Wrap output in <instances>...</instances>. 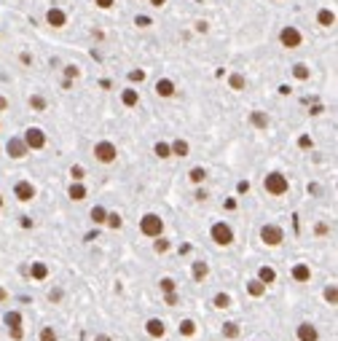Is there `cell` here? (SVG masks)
<instances>
[{
  "label": "cell",
  "instance_id": "34",
  "mask_svg": "<svg viewBox=\"0 0 338 341\" xmlns=\"http://www.w3.org/2000/svg\"><path fill=\"white\" fill-rule=\"evenodd\" d=\"M158 287H161L164 293H175L177 290V285H175V279H172V277H164L161 282H158Z\"/></svg>",
  "mask_w": 338,
  "mask_h": 341
},
{
  "label": "cell",
  "instance_id": "22",
  "mask_svg": "<svg viewBox=\"0 0 338 341\" xmlns=\"http://www.w3.org/2000/svg\"><path fill=\"white\" fill-rule=\"evenodd\" d=\"M70 199L72 202H83L86 199V186H81V183H70Z\"/></svg>",
  "mask_w": 338,
  "mask_h": 341
},
{
  "label": "cell",
  "instance_id": "51",
  "mask_svg": "<svg viewBox=\"0 0 338 341\" xmlns=\"http://www.w3.org/2000/svg\"><path fill=\"white\" fill-rule=\"evenodd\" d=\"M5 108H8V100H5L3 94H0V110H5Z\"/></svg>",
  "mask_w": 338,
  "mask_h": 341
},
{
  "label": "cell",
  "instance_id": "24",
  "mask_svg": "<svg viewBox=\"0 0 338 341\" xmlns=\"http://www.w3.org/2000/svg\"><path fill=\"white\" fill-rule=\"evenodd\" d=\"M188 178H191V183H196V186H199V183L207 180V169H204V167H194L188 172Z\"/></svg>",
  "mask_w": 338,
  "mask_h": 341
},
{
  "label": "cell",
  "instance_id": "36",
  "mask_svg": "<svg viewBox=\"0 0 338 341\" xmlns=\"http://www.w3.org/2000/svg\"><path fill=\"white\" fill-rule=\"evenodd\" d=\"M325 301H328V304H336V301H338L336 285H328V287H325Z\"/></svg>",
  "mask_w": 338,
  "mask_h": 341
},
{
  "label": "cell",
  "instance_id": "42",
  "mask_svg": "<svg viewBox=\"0 0 338 341\" xmlns=\"http://www.w3.org/2000/svg\"><path fill=\"white\" fill-rule=\"evenodd\" d=\"M135 24H137V27H150L153 22H150V16H137V19H135Z\"/></svg>",
  "mask_w": 338,
  "mask_h": 341
},
{
  "label": "cell",
  "instance_id": "8",
  "mask_svg": "<svg viewBox=\"0 0 338 341\" xmlns=\"http://www.w3.org/2000/svg\"><path fill=\"white\" fill-rule=\"evenodd\" d=\"M5 153H8L11 159H24V156L30 153V148L24 145L22 137H11V140L5 142Z\"/></svg>",
  "mask_w": 338,
  "mask_h": 341
},
{
  "label": "cell",
  "instance_id": "4",
  "mask_svg": "<svg viewBox=\"0 0 338 341\" xmlns=\"http://www.w3.org/2000/svg\"><path fill=\"white\" fill-rule=\"evenodd\" d=\"M94 159L102 161V164H113V161L118 159V148L113 145L110 140H99L97 145H94Z\"/></svg>",
  "mask_w": 338,
  "mask_h": 341
},
{
  "label": "cell",
  "instance_id": "45",
  "mask_svg": "<svg viewBox=\"0 0 338 341\" xmlns=\"http://www.w3.org/2000/svg\"><path fill=\"white\" fill-rule=\"evenodd\" d=\"M298 145H301V148H311V145H314V142H311V137H306V135H303L301 140H298Z\"/></svg>",
  "mask_w": 338,
  "mask_h": 341
},
{
  "label": "cell",
  "instance_id": "52",
  "mask_svg": "<svg viewBox=\"0 0 338 341\" xmlns=\"http://www.w3.org/2000/svg\"><path fill=\"white\" fill-rule=\"evenodd\" d=\"M5 298H8V293H5V290H3V287H0V304H3V301H5Z\"/></svg>",
  "mask_w": 338,
  "mask_h": 341
},
{
  "label": "cell",
  "instance_id": "50",
  "mask_svg": "<svg viewBox=\"0 0 338 341\" xmlns=\"http://www.w3.org/2000/svg\"><path fill=\"white\" fill-rule=\"evenodd\" d=\"M148 3H150V5H156V8H161V5L167 3V0H148Z\"/></svg>",
  "mask_w": 338,
  "mask_h": 341
},
{
  "label": "cell",
  "instance_id": "16",
  "mask_svg": "<svg viewBox=\"0 0 338 341\" xmlns=\"http://www.w3.org/2000/svg\"><path fill=\"white\" fill-rule=\"evenodd\" d=\"M121 102L127 105V108H135V105L140 102V94H137V89H124V91H121Z\"/></svg>",
  "mask_w": 338,
  "mask_h": 341
},
{
  "label": "cell",
  "instance_id": "39",
  "mask_svg": "<svg viewBox=\"0 0 338 341\" xmlns=\"http://www.w3.org/2000/svg\"><path fill=\"white\" fill-rule=\"evenodd\" d=\"M231 89H236V91H242L244 89V75H231Z\"/></svg>",
  "mask_w": 338,
  "mask_h": 341
},
{
  "label": "cell",
  "instance_id": "2",
  "mask_svg": "<svg viewBox=\"0 0 338 341\" xmlns=\"http://www.w3.org/2000/svg\"><path fill=\"white\" fill-rule=\"evenodd\" d=\"M209 237L215 245H220V247H228L231 242H234V228L228 226V223H223V220H217V223H212V228H209Z\"/></svg>",
  "mask_w": 338,
  "mask_h": 341
},
{
  "label": "cell",
  "instance_id": "7",
  "mask_svg": "<svg viewBox=\"0 0 338 341\" xmlns=\"http://www.w3.org/2000/svg\"><path fill=\"white\" fill-rule=\"evenodd\" d=\"M279 43L284 49H298V46H301V32H298L293 24H287V27H282V32H279Z\"/></svg>",
  "mask_w": 338,
  "mask_h": 341
},
{
  "label": "cell",
  "instance_id": "32",
  "mask_svg": "<svg viewBox=\"0 0 338 341\" xmlns=\"http://www.w3.org/2000/svg\"><path fill=\"white\" fill-rule=\"evenodd\" d=\"M30 108L41 113V110H46V100H43L41 94H32V97H30Z\"/></svg>",
  "mask_w": 338,
  "mask_h": 341
},
{
  "label": "cell",
  "instance_id": "17",
  "mask_svg": "<svg viewBox=\"0 0 338 341\" xmlns=\"http://www.w3.org/2000/svg\"><path fill=\"white\" fill-rule=\"evenodd\" d=\"M191 274H194V279L202 282V279L209 274V266L204 264V261H194V266H191Z\"/></svg>",
  "mask_w": 338,
  "mask_h": 341
},
{
  "label": "cell",
  "instance_id": "11",
  "mask_svg": "<svg viewBox=\"0 0 338 341\" xmlns=\"http://www.w3.org/2000/svg\"><path fill=\"white\" fill-rule=\"evenodd\" d=\"M317 339H320L317 325H311V323H301V325H298V341H317Z\"/></svg>",
  "mask_w": 338,
  "mask_h": 341
},
{
  "label": "cell",
  "instance_id": "53",
  "mask_svg": "<svg viewBox=\"0 0 338 341\" xmlns=\"http://www.w3.org/2000/svg\"><path fill=\"white\" fill-rule=\"evenodd\" d=\"M94 341H110V336H105V333H102V336H97Z\"/></svg>",
  "mask_w": 338,
  "mask_h": 341
},
{
  "label": "cell",
  "instance_id": "6",
  "mask_svg": "<svg viewBox=\"0 0 338 341\" xmlns=\"http://www.w3.org/2000/svg\"><path fill=\"white\" fill-rule=\"evenodd\" d=\"M261 239L266 242L269 247H276V245H282L284 231H282L279 226H274V223H269V226H263V228H261Z\"/></svg>",
  "mask_w": 338,
  "mask_h": 341
},
{
  "label": "cell",
  "instance_id": "30",
  "mask_svg": "<svg viewBox=\"0 0 338 341\" xmlns=\"http://www.w3.org/2000/svg\"><path fill=\"white\" fill-rule=\"evenodd\" d=\"M223 336L225 339H236V336H239V325H236V323H225L223 325Z\"/></svg>",
  "mask_w": 338,
  "mask_h": 341
},
{
  "label": "cell",
  "instance_id": "14",
  "mask_svg": "<svg viewBox=\"0 0 338 341\" xmlns=\"http://www.w3.org/2000/svg\"><path fill=\"white\" fill-rule=\"evenodd\" d=\"M293 279L295 282H309L311 279V269L306 264H295L293 266Z\"/></svg>",
  "mask_w": 338,
  "mask_h": 341
},
{
  "label": "cell",
  "instance_id": "21",
  "mask_svg": "<svg viewBox=\"0 0 338 341\" xmlns=\"http://www.w3.org/2000/svg\"><path fill=\"white\" fill-rule=\"evenodd\" d=\"M258 279H261L263 285H271V282L276 279V272L271 266H261V269H258Z\"/></svg>",
  "mask_w": 338,
  "mask_h": 341
},
{
  "label": "cell",
  "instance_id": "31",
  "mask_svg": "<svg viewBox=\"0 0 338 341\" xmlns=\"http://www.w3.org/2000/svg\"><path fill=\"white\" fill-rule=\"evenodd\" d=\"M180 333H183V336H194V333H196V323H194V320H183V323H180Z\"/></svg>",
  "mask_w": 338,
  "mask_h": 341
},
{
  "label": "cell",
  "instance_id": "3",
  "mask_svg": "<svg viewBox=\"0 0 338 341\" xmlns=\"http://www.w3.org/2000/svg\"><path fill=\"white\" fill-rule=\"evenodd\" d=\"M140 231L145 234V237H161L164 234V220L158 218L156 212H148V215H142L140 218Z\"/></svg>",
  "mask_w": 338,
  "mask_h": 341
},
{
  "label": "cell",
  "instance_id": "35",
  "mask_svg": "<svg viewBox=\"0 0 338 341\" xmlns=\"http://www.w3.org/2000/svg\"><path fill=\"white\" fill-rule=\"evenodd\" d=\"M293 75L298 78V81H306V78H309V68H306V65H295V68H293Z\"/></svg>",
  "mask_w": 338,
  "mask_h": 341
},
{
  "label": "cell",
  "instance_id": "41",
  "mask_svg": "<svg viewBox=\"0 0 338 341\" xmlns=\"http://www.w3.org/2000/svg\"><path fill=\"white\" fill-rule=\"evenodd\" d=\"M65 75H68V78H78V75H81V70H78L75 65H68V68H65Z\"/></svg>",
  "mask_w": 338,
  "mask_h": 341
},
{
  "label": "cell",
  "instance_id": "47",
  "mask_svg": "<svg viewBox=\"0 0 338 341\" xmlns=\"http://www.w3.org/2000/svg\"><path fill=\"white\" fill-rule=\"evenodd\" d=\"M94 3L99 5V8H110V5L116 3V0H94Z\"/></svg>",
  "mask_w": 338,
  "mask_h": 341
},
{
  "label": "cell",
  "instance_id": "10",
  "mask_svg": "<svg viewBox=\"0 0 338 341\" xmlns=\"http://www.w3.org/2000/svg\"><path fill=\"white\" fill-rule=\"evenodd\" d=\"M46 22L51 24V27H65V24H68V14H65L62 8H49L46 11Z\"/></svg>",
  "mask_w": 338,
  "mask_h": 341
},
{
  "label": "cell",
  "instance_id": "5",
  "mask_svg": "<svg viewBox=\"0 0 338 341\" xmlns=\"http://www.w3.org/2000/svg\"><path fill=\"white\" fill-rule=\"evenodd\" d=\"M22 140H24V145H27L30 150H41L46 145V132L43 129H38V127H30Z\"/></svg>",
  "mask_w": 338,
  "mask_h": 341
},
{
  "label": "cell",
  "instance_id": "49",
  "mask_svg": "<svg viewBox=\"0 0 338 341\" xmlns=\"http://www.w3.org/2000/svg\"><path fill=\"white\" fill-rule=\"evenodd\" d=\"M49 298H51V301H59V298H62V290H54V293H49Z\"/></svg>",
  "mask_w": 338,
  "mask_h": 341
},
{
  "label": "cell",
  "instance_id": "25",
  "mask_svg": "<svg viewBox=\"0 0 338 341\" xmlns=\"http://www.w3.org/2000/svg\"><path fill=\"white\" fill-rule=\"evenodd\" d=\"M3 323L8 325V328H19V325H22V312H5Z\"/></svg>",
  "mask_w": 338,
  "mask_h": 341
},
{
  "label": "cell",
  "instance_id": "19",
  "mask_svg": "<svg viewBox=\"0 0 338 341\" xmlns=\"http://www.w3.org/2000/svg\"><path fill=\"white\" fill-rule=\"evenodd\" d=\"M247 293H250V296H255V298H261L263 293H266V285H263V282L255 277V279L247 282Z\"/></svg>",
  "mask_w": 338,
  "mask_h": 341
},
{
  "label": "cell",
  "instance_id": "15",
  "mask_svg": "<svg viewBox=\"0 0 338 341\" xmlns=\"http://www.w3.org/2000/svg\"><path fill=\"white\" fill-rule=\"evenodd\" d=\"M156 94L158 97H172L175 94V83H172L169 78H161V81L156 83Z\"/></svg>",
  "mask_w": 338,
  "mask_h": 341
},
{
  "label": "cell",
  "instance_id": "20",
  "mask_svg": "<svg viewBox=\"0 0 338 341\" xmlns=\"http://www.w3.org/2000/svg\"><path fill=\"white\" fill-rule=\"evenodd\" d=\"M317 22H320L322 27H333V24H336V14L330 8H322L320 14H317Z\"/></svg>",
  "mask_w": 338,
  "mask_h": 341
},
{
  "label": "cell",
  "instance_id": "26",
  "mask_svg": "<svg viewBox=\"0 0 338 341\" xmlns=\"http://www.w3.org/2000/svg\"><path fill=\"white\" fill-rule=\"evenodd\" d=\"M89 218H91V220H94L97 226H99V223H105V218H108V209H105V207H91Z\"/></svg>",
  "mask_w": 338,
  "mask_h": 341
},
{
  "label": "cell",
  "instance_id": "13",
  "mask_svg": "<svg viewBox=\"0 0 338 341\" xmlns=\"http://www.w3.org/2000/svg\"><path fill=\"white\" fill-rule=\"evenodd\" d=\"M30 277H32V279H38V282H43L46 277H49V266L41 264V261H35V264L30 266Z\"/></svg>",
  "mask_w": 338,
  "mask_h": 341
},
{
  "label": "cell",
  "instance_id": "44",
  "mask_svg": "<svg viewBox=\"0 0 338 341\" xmlns=\"http://www.w3.org/2000/svg\"><path fill=\"white\" fill-rule=\"evenodd\" d=\"M22 336H24L22 325H19V328H11V339H14V341H19V339H22Z\"/></svg>",
  "mask_w": 338,
  "mask_h": 341
},
{
  "label": "cell",
  "instance_id": "33",
  "mask_svg": "<svg viewBox=\"0 0 338 341\" xmlns=\"http://www.w3.org/2000/svg\"><path fill=\"white\" fill-rule=\"evenodd\" d=\"M70 178L75 180V183H81L86 178V169L81 167V164H75V167H70Z\"/></svg>",
  "mask_w": 338,
  "mask_h": 341
},
{
  "label": "cell",
  "instance_id": "1",
  "mask_svg": "<svg viewBox=\"0 0 338 341\" xmlns=\"http://www.w3.org/2000/svg\"><path fill=\"white\" fill-rule=\"evenodd\" d=\"M263 188H266V194H271V196L287 194V188H290L287 175H282V172H269L266 178H263Z\"/></svg>",
  "mask_w": 338,
  "mask_h": 341
},
{
  "label": "cell",
  "instance_id": "27",
  "mask_svg": "<svg viewBox=\"0 0 338 341\" xmlns=\"http://www.w3.org/2000/svg\"><path fill=\"white\" fill-rule=\"evenodd\" d=\"M105 223H108V226L113 228V231H116V228H121L124 226V218L118 212H108V218H105Z\"/></svg>",
  "mask_w": 338,
  "mask_h": 341
},
{
  "label": "cell",
  "instance_id": "37",
  "mask_svg": "<svg viewBox=\"0 0 338 341\" xmlns=\"http://www.w3.org/2000/svg\"><path fill=\"white\" fill-rule=\"evenodd\" d=\"M153 250H156V253H167V250H169V239L156 237V242H153Z\"/></svg>",
  "mask_w": 338,
  "mask_h": 341
},
{
  "label": "cell",
  "instance_id": "9",
  "mask_svg": "<svg viewBox=\"0 0 338 341\" xmlns=\"http://www.w3.org/2000/svg\"><path fill=\"white\" fill-rule=\"evenodd\" d=\"M14 196L19 202H32L35 199V186H32L30 180H19L14 186Z\"/></svg>",
  "mask_w": 338,
  "mask_h": 341
},
{
  "label": "cell",
  "instance_id": "18",
  "mask_svg": "<svg viewBox=\"0 0 338 341\" xmlns=\"http://www.w3.org/2000/svg\"><path fill=\"white\" fill-rule=\"evenodd\" d=\"M169 150H172V156H180V159H183V156H188L191 145H188V140H175L169 145Z\"/></svg>",
  "mask_w": 338,
  "mask_h": 341
},
{
  "label": "cell",
  "instance_id": "28",
  "mask_svg": "<svg viewBox=\"0 0 338 341\" xmlns=\"http://www.w3.org/2000/svg\"><path fill=\"white\" fill-rule=\"evenodd\" d=\"M212 304H215L217 309H228V306H231V296H228V293H217Z\"/></svg>",
  "mask_w": 338,
  "mask_h": 341
},
{
  "label": "cell",
  "instance_id": "48",
  "mask_svg": "<svg viewBox=\"0 0 338 341\" xmlns=\"http://www.w3.org/2000/svg\"><path fill=\"white\" fill-rule=\"evenodd\" d=\"M317 234H320V237H325V234H328V226H325V223H320V226H317Z\"/></svg>",
  "mask_w": 338,
  "mask_h": 341
},
{
  "label": "cell",
  "instance_id": "23",
  "mask_svg": "<svg viewBox=\"0 0 338 341\" xmlns=\"http://www.w3.org/2000/svg\"><path fill=\"white\" fill-rule=\"evenodd\" d=\"M250 121H253V127H258V129H266L269 127V116L261 113V110H253V113H250Z\"/></svg>",
  "mask_w": 338,
  "mask_h": 341
},
{
  "label": "cell",
  "instance_id": "12",
  "mask_svg": "<svg viewBox=\"0 0 338 341\" xmlns=\"http://www.w3.org/2000/svg\"><path fill=\"white\" fill-rule=\"evenodd\" d=\"M145 331H148V336H153V339H161L164 333H167V325H164V320H158V317H150L148 323H145Z\"/></svg>",
  "mask_w": 338,
  "mask_h": 341
},
{
  "label": "cell",
  "instance_id": "43",
  "mask_svg": "<svg viewBox=\"0 0 338 341\" xmlns=\"http://www.w3.org/2000/svg\"><path fill=\"white\" fill-rule=\"evenodd\" d=\"M164 301H167V306H175L177 304V293H164Z\"/></svg>",
  "mask_w": 338,
  "mask_h": 341
},
{
  "label": "cell",
  "instance_id": "29",
  "mask_svg": "<svg viewBox=\"0 0 338 341\" xmlns=\"http://www.w3.org/2000/svg\"><path fill=\"white\" fill-rule=\"evenodd\" d=\"M153 153L158 156V159H169V156H172V150H169L167 142H156V145H153Z\"/></svg>",
  "mask_w": 338,
  "mask_h": 341
},
{
  "label": "cell",
  "instance_id": "40",
  "mask_svg": "<svg viewBox=\"0 0 338 341\" xmlns=\"http://www.w3.org/2000/svg\"><path fill=\"white\" fill-rule=\"evenodd\" d=\"M129 81H132V83H142V81H145V70H132V73H129Z\"/></svg>",
  "mask_w": 338,
  "mask_h": 341
},
{
  "label": "cell",
  "instance_id": "46",
  "mask_svg": "<svg viewBox=\"0 0 338 341\" xmlns=\"http://www.w3.org/2000/svg\"><path fill=\"white\" fill-rule=\"evenodd\" d=\"M236 191H239V194H247V191H250V183H247V180H242L239 186H236Z\"/></svg>",
  "mask_w": 338,
  "mask_h": 341
},
{
  "label": "cell",
  "instance_id": "38",
  "mask_svg": "<svg viewBox=\"0 0 338 341\" xmlns=\"http://www.w3.org/2000/svg\"><path fill=\"white\" fill-rule=\"evenodd\" d=\"M41 341H57V331H54V328H49V325H46L43 331H41Z\"/></svg>",
  "mask_w": 338,
  "mask_h": 341
}]
</instances>
